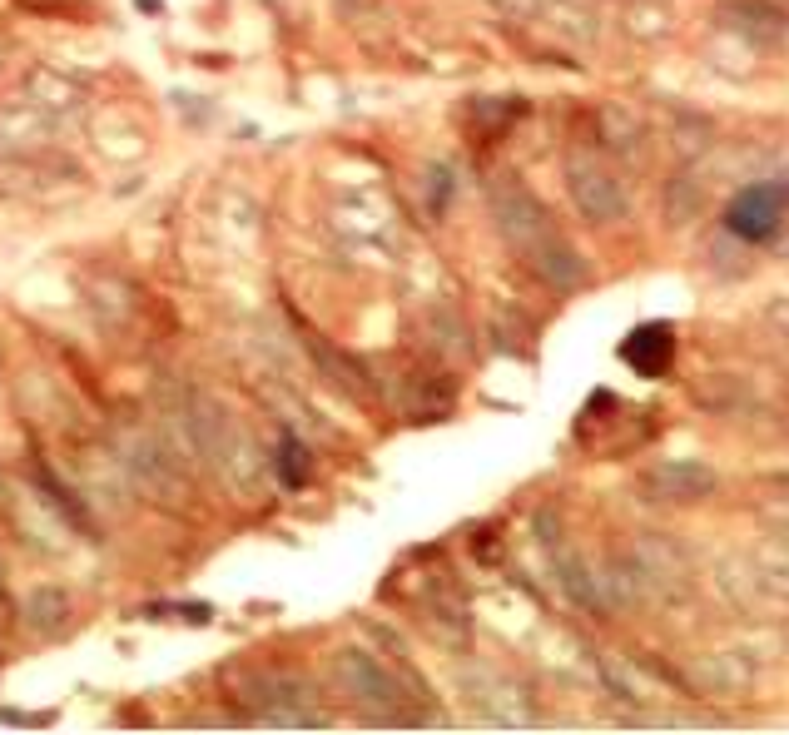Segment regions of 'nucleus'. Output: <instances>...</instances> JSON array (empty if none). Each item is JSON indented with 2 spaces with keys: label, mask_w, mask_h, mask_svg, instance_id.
<instances>
[{
  "label": "nucleus",
  "mask_w": 789,
  "mask_h": 735,
  "mask_svg": "<svg viewBox=\"0 0 789 735\" xmlns=\"http://www.w3.org/2000/svg\"><path fill=\"white\" fill-rule=\"evenodd\" d=\"M333 671H338V681H343V691L358 701V706H368V716L373 721H417V711H407V691H402V681H397L393 671L373 656V651H358V646H348V651H338L333 656Z\"/></svg>",
  "instance_id": "1"
},
{
  "label": "nucleus",
  "mask_w": 789,
  "mask_h": 735,
  "mask_svg": "<svg viewBox=\"0 0 789 735\" xmlns=\"http://www.w3.org/2000/svg\"><path fill=\"white\" fill-rule=\"evenodd\" d=\"M492 219H497V234L522 254V264L526 259H536L551 239H561L551 209L526 189L522 179H502V184H492Z\"/></svg>",
  "instance_id": "2"
},
{
  "label": "nucleus",
  "mask_w": 789,
  "mask_h": 735,
  "mask_svg": "<svg viewBox=\"0 0 789 735\" xmlns=\"http://www.w3.org/2000/svg\"><path fill=\"white\" fill-rule=\"evenodd\" d=\"M566 194L586 224H616L626 214V189L601 154H566Z\"/></svg>",
  "instance_id": "3"
},
{
  "label": "nucleus",
  "mask_w": 789,
  "mask_h": 735,
  "mask_svg": "<svg viewBox=\"0 0 789 735\" xmlns=\"http://www.w3.org/2000/svg\"><path fill=\"white\" fill-rule=\"evenodd\" d=\"M636 487L660 507H700L720 492V472L700 457H660L651 467H641Z\"/></svg>",
  "instance_id": "4"
},
{
  "label": "nucleus",
  "mask_w": 789,
  "mask_h": 735,
  "mask_svg": "<svg viewBox=\"0 0 789 735\" xmlns=\"http://www.w3.org/2000/svg\"><path fill=\"white\" fill-rule=\"evenodd\" d=\"M789 214V184H750L725 204V234L740 244H770L785 229Z\"/></svg>",
  "instance_id": "5"
},
{
  "label": "nucleus",
  "mask_w": 789,
  "mask_h": 735,
  "mask_svg": "<svg viewBox=\"0 0 789 735\" xmlns=\"http://www.w3.org/2000/svg\"><path fill=\"white\" fill-rule=\"evenodd\" d=\"M621 363L636 373V378H670V368H675V328L665 323V318H651V323H636L631 333H626V343H621Z\"/></svg>",
  "instance_id": "6"
},
{
  "label": "nucleus",
  "mask_w": 789,
  "mask_h": 735,
  "mask_svg": "<svg viewBox=\"0 0 789 735\" xmlns=\"http://www.w3.org/2000/svg\"><path fill=\"white\" fill-rule=\"evenodd\" d=\"M715 20L735 35H745L750 45H780L789 35V10L775 0H720Z\"/></svg>",
  "instance_id": "7"
},
{
  "label": "nucleus",
  "mask_w": 789,
  "mask_h": 735,
  "mask_svg": "<svg viewBox=\"0 0 789 735\" xmlns=\"http://www.w3.org/2000/svg\"><path fill=\"white\" fill-rule=\"evenodd\" d=\"M690 403L705 413V418H740L755 408V393L745 388V378L735 373H705L690 383Z\"/></svg>",
  "instance_id": "8"
},
{
  "label": "nucleus",
  "mask_w": 789,
  "mask_h": 735,
  "mask_svg": "<svg viewBox=\"0 0 789 735\" xmlns=\"http://www.w3.org/2000/svg\"><path fill=\"white\" fill-rule=\"evenodd\" d=\"M556 587L566 591L586 616H606V611H611V591H606V582L591 577V567H586L576 552H561V557H556Z\"/></svg>",
  "instance_id": "9"
},
{
  "label": "nucleus",
  "mask_w": 789,
  "mask_h": 735,
  "mask_svg": "<svg viewBox=\"0 0 789 735\" xmlns=\"http://www.w3.org/2000/svg\"><path fill=\"white\" fill-rule=\"evenodd\" d=\"M308 348H313V358L328 368V378H333V388H343L348 398H378V383H373V368L363 363V358H353V353H338V348H328V343H318V338H308Z\"/></svg>",
  "instance_id": "10"
},
{
  "label": "nucleus",
  "mask_w": 789,
  "mask_h": 735,
  "mask_svg": "<svg viewBox=\"0 0 789 735\" xmlns=\"http://www.w3.org/2000/svg\"><path fill=\"white\" fill-rule=\"evenodd\" d=\"M705 204H710V194H705V184H700L690 169H680V174L665 184V194H660V214H665V224H670V229L695 224V219L705 214Z\"/></svg>",
  "instance_id": "11"
},
{
  "label": "nucleus",
  "mask_w": 789,
  "mask_h": 735,
  "mask_svg": "<svg viewBox=\"0 0 789 735\" xmlns=\"http://www.w3.org/2000/svg\"><path fill=\"white\" fill-rule=\"evenodd\" d=\"M273 472H278V482H283L288 492L308 487V477H313V457H308V447L293 438V433H283L278 447H273Z\"/></svg>",
  "instance_id": "12"
},
{
  "label": "nucleus",
  "mask_w": 789,
  "mask_h": 735,
  "mask_svg": "<svg viewBox=\"0 0 789 735\" xmlns=\"http://www.w3.org/2000/svg\"><path fill=\"white\" fill-rule=\"evenodd\" d=\"M65 596L60 591H35V601H30V626H40L45 636H55L60 626H65Z\"/></svg>",
  "instance_id": "13"
},
{
  "label": "nucleus",
  "mask_w": 789,
  "mask_h": 735,
  "mask_svg": "<svg viewBox=\"0 0 789 735\" xmlns=\"http://www.w3.org/2000/svg\"><path fill=\"white\" fill-rule=\"evenodd\" d=\"M755 487H765V492H785V502H789V472H765Z\"/></svg>",
  "instance_id": "14"
},
{
  "label": "nucleus",
  "mask_w": 789,
  "mask_h": 735,
  "mask_svg": "<svg viewBox=\"0 0 789 735\" xmlns=\"http://www.w3.org/2000/svg\"><path fill=\"white\" fill-rule=\"evenodd\" d=\"M134 5H139V10H159V0H134Z\"/></svg>",
  "instance_id": "15"
},
{
  "label": "nucleus",
  "mask_w": 789,
  "mask_h": 735,
  "mask_svg": "<svg viewBox=\"0 0 789 735\" xmlns=\"http://www.w3.org/2000/svg\"><path fill=\"white\" fill-rule=\"evenodd\" d=\"M0 596H5V582H0Z\"/></svg>",
  "instance_id": "16"
}]
</instances>
